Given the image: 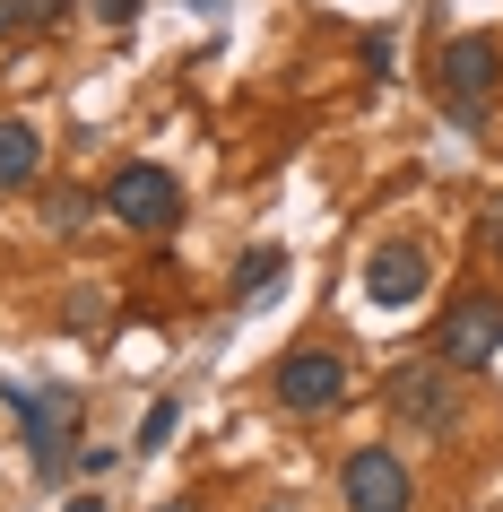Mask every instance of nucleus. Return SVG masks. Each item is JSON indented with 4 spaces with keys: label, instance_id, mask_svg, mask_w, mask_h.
<instances>
[{
    "label": "nucleus",
    "instance_id": "f257e3e1",
    "mask_svg": "<svg viewBox=\"0 0 503 512\" xmlns=\"http://www.w3.org/2000/svg\"><path fill=\"white\" fill-rule=\"evenodd\" d=\"M495 87H503V44L495 35H451V53H443V113L460 122V131H486Z\"/></svg>",
    "mask_w": 503,
    "mask_h": 512
},
{
    "label": "nucleus",
    "instance_id": "f03ea898",
    "mask_svg": "<svg viewBox=\"0 0 503 512\" xmlns=\"http://www.w3.org/2000/svg\"><path fill=\"white\" fill-rule=\"evenodd\" d=\"M434 356H443V365H460V374L495 365V356H503V296L460 287V296L443 304V322H434Z\"/></svg>",
    "mask_w": 503,
    "mask_h": 512
},
{
    "label": "nucleus",
    "instance_id": "7ed1b4c3",
    "mask_svg": "<svg viewBox=\"0 0 503 512\" xmlns=\"http://www.w3.org/2000/svg\"><path fill=\"white\" fill-rule=\"evenodd\" d=\"M391 417L417 434H451L460 426V365H443V356H408L391 374Z\"/></svg>",
    "mask_w": 503,
    "mask_h": 512
},
{
    "label": "nucleus",
    "instance_id": "20e7f679",
    "mask_svg": "<svg viewBox=\"0 0 503 512\" xmlns=\"http://www.w3.org/2000/svg\"><path fill=\"white\" fill-rule=\"evenodd\" d=\"M339 495H347V512H408V504H417V486H408L399 452H382V443H365V452L339 469Z\"/></svg>",
    "mask_w": 503,
    "mask_h": 512
},
{
    "label": "nucleus",
    "instance_id": "39448f33",
    "mask_svg": "<svg viewBox=\"0 0 503 512\" xmlns=\"http://www.w3.org/2000/svg\"><path fill=\"white\" fill-rule=\"evenodd\" d=\"M278 400H287L295 417L339 408V400H347V365H339L330 348H295V356H278Z\"/></svg>",
    "mask_w": 503,
    "mask_h": 512
},
{
    "label": "nucleus",
    "instance_id": "423d86ee",
    "mask_svg": "<svg viewBox=\"0 0 503 512\" xmlns=\"http://www.w3.org/2000/svg\"><path fill=\"white\" fill-rule=\"evenodd\" d=\"M105 200H113V217H122V226H148V235H157V226H174V209H183V191H174V174H165V165H122Z\"/></svg>",
    "mask_w": 503,
    "mask_h": 512
},
{
    "label": "nucleus",
    "instance_id": "0eeeda50",
    "mask_svg": "<svg viewBox=\"0 0 503 512\" xmlns=\"http://www.w3.org/2000/svg\"><path fill=\"white\" fill-rule=\"evenodd\" d=\"M425 287H434V270H425V252H417V243H382V252L365 261V296L382 304V313H408Z\"/></svg>",
    "mask_w": 503,
    "mask_h": 512
},
{
    "label": "nucleus",
    "instance_id": "6e6552de",
    "mask_svg": "<svg viewBox=\"0 0 503 512\" xmlns=\"http://www.w3.org/2000/svg\"><path fill=\"white\" fill-rule=\"evenodd\" d=\"M0 400L18 408L35 469H61V460H70V452H61V434H70V426H61V400H44V391H27V382H0Z\"/></svg>",
    "mask_w": 503,
    "mask_h": 512
},
{
    "label": "nucleus",
    "instance_id": "1a4fd4ad",
    "mask_svg": "<svg viewBox=\"0 0 503 512\" xmlns=\"http://www.w3.org/2000/svg\"><path fill=\"white\" fill-rule=\"evenodd\" d=\"M44 174V139L27 122H0V191H27Z\"/></svg>",
    "mask_w": 503,
    "mask_h": 512
},
{
    "label": "nucleus",
    "instance_id": "9d476101",
    "mask_svg": "<svg viewBox=\"0 0 503 512\" xmlns=\"http://www.w3.org/2000/svg\"><path fill=\"white\" fill-rule=\"evenodd\" d=\"M278 270H287V252H269V243H261V252H243V270H235V296H243V304H269Z\"/></svg>",
    "mask_w": 503,
    "mask_h": 512
},
{
    "label": "nucleus",
    "instance_id": "9b49d317",
    "mask_svg": "<svg viewBox=\"0 0 503 512\" xmlns=\"http://www.w3.org/2000/svg\"><path fill=\"white\" fill-rule=\"evenodd\" d=\"M174 426H183V408H174V400H157L148 417H139V452H165V443H174Z\"/></svg>",
    "mask_w": 503,
    "mask_h": 512
},
{
    "label": "nucleus",
    "instance_id": "f8f14e48",
    "mask_svg": "<svg viewBox=\"0 0 503 512\" xmlns=\"http://www.w3.org/2000/svg\"><path fill=\"white\" fill-rule=\"evenodd\" d=\"M0 9H9V27H18V18H27V27H61V18H70V0H0Z\"/></svg>",
    "mask_w": 503,
    "mask_h": 512
},
{
    "label": "nucleus",
    "instance_id": "ddd939ff",
    "mask_svg": "<svg viewBox=\"0 0 503 512\" xmlns=\"http://www.w3.org/2000/svg\"><path fill=\"white\" fill-rule=\"evenodd\" d=\"M96 9H105V27H131V9H139V0H96Z\"/></svg>",
    "mask_w": 503,
    "mask_h": 512
},
{
    "label": "nucleus",
    "instance_id": "4468645a",
    "mask_svg": "<svg viewBox=\"0 0 503 512\" xmlns=\"http://www.w3.org/2000/svg\"><path fill=\"white\" fill-rule=\"evenodd\" d=\"M486 243H495V252H503V209H495V226H486Z\"/></svg>",
    "mask_w": 503,
    "mask_h": 512
},
{
    "label": "nucleus",
    "instance_id": "2eb2a0df",
    "mask_svg": "<svg viewBox=\"0 0 503 512\" xmlns=\"http://www.w3.org/2000/svg\"><path fill=\"white\" fill-rule=\"evenodd\" d=\"M70 512H105V504H96V495H79V504H70Z\"/></svg>",
    "mask_w": 503,
    "mask_h": 512
}]
</instances>
